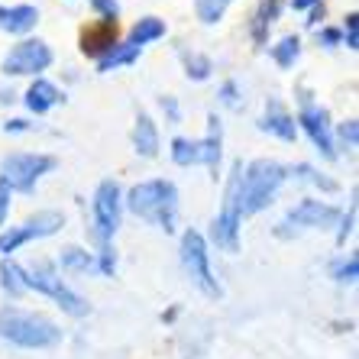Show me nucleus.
<instances>
[{
	"mask_svg": "<svg viewBox=\"0 0 359 359\" xmlns=\"http://www.w3.org/2000/svg\"><path fill=\"white\" fill-rule=\"evenodd\" d=\"M0 340L23 346V350H49L62 343V330L39 311H26L17 304L0 308Z\"/></svg>",
	"mask_w": 359,
	"mask_h": 359,
	"instance_id": "nucleus-1",
	"label": "nucleus"
},
{
	"mask_svg": "<svg viewBox=\"0 0 359 359\" xmlns=\"http://www.w3.org/2000/svg\"><path fill=\"white\" fill-rule=\"evenodd\" d=\"M126 208L133 210L136 217H142L146 224L159 226L165 233L175 230L178 220V188L168 178H149L130 188L126 194Z\"/></svg>",
	"mask_w": 359,
	"mask_h": 359,
	"instance_id": "nucleus-2",
	"label": "nucleus"
},
{
	"mask_svg": "<svg viewBox=\"0 0 359 359\" xmlns=\"http://www.w3.org/2000/svg\"><path fill=\"white\" fill-rule=\"evenodd\" d=\"M288 178V168L276 159H256L243 168L240 175V214L252 217L272 204V198L278 194V188Z\"/></svg>",
	"mask_w": 359,
	"mask_h": 359,
	"instance_id": "nucleus-3",
	"label": "nucleus"
},
{
	"mask_svg": "<svg viewBox=\"0 0 359 359\" xmlns=\"http://www.w3.org/2000/svg\"><path fill=\"white\" fill-rule=\"evenodd\" d=\"M208 136L204 140H172V162L182 168H191V165H208L214 182L220 175V156H224V133H220V120L210 114L208 117Z\"/></svg>",
	"mask_w": 359,
	"mask_h": 359,
	"instance_id": "nucleus-4",
	"label": "nucleus"
},
{
	"mask_svg": "<svg viewBox=\"0 0 359 359\" xmlns=\"http://www.w3.org/2000/svg\"><path fill=\"white\" fill-rule=\"evenodd\" d=\"M26 288L46 294L49 301H55V304H59L65 314H72V318H84V314H88V301H84L81 294L72 292V288L62 282L59 272H55V266L46 259H39L29 272H26Z\"/></svg>",
	"mask_w": 359,
	"mask_h": 359,
	"instance_id": "nucleus-5",
	"label": "nucleus"
},
{
	"mask_svg": "<svg viewBox=\"0 0 359 359\" xmlns=\"http://www.w3.org/2000/svg\"><path fill=\"white\" fill-rule=\"evenodd\" d=\"M240 175H243V162H233L230 182H226V198L220 208L217 220H214V243L226 252H240V226H243V214H240Z\"/></svg>",
	"mask_w": 359,
	"mask_h": 359,
	"instance_id": "nucleus-6",
	"label": "nucleus"
},
{
	"mask_svg": "<svg viewBox=\"0 0 359 359\" xmlns=\"http://www.w3.org/2000/svg\"><path fill=\"white\" fill-rule=\"evenodd\" d=\"M182 266H184V272H188V278H191L208 298H220V294H224L217 276H214V269H210L208 240H204L198 230H188V233L182 236Z\"/></svg>",
	"mask_w": 359,
	"mask_h": 359,
	"instance_id": "nucleus-7",
	"label": "nucleus"
},
{
	"mask_svg": "<svg viewBox=\"0 0 359 359\" xmlns=\"http://www.w3.org/2000/svg\"><path fill=\"white\" fill-rule=\"evenodd\" d=\"M52 168H55V159L46 152H13L0 165V178L10 184V191L29 194L39 184V178L49 175Z\"/></svg>",
	"mask_w": 359,
	"mask_h": 359,
	"instance_id": "nucleus-8",
	"label": "nucleus"
},
{
	"mask_svg": "<svg viewBox=\"0 0 359 359\" xmlns=\"http://www.w3.org/2000/svg\"><path fill=\"white\" fill-rule=\"evenodd\" d=\"M120 208H123V198H120V184L117 182H100L97 191H94V240H97V250H110L114 246V236H117L120 226Z\"/></svg>",
	"mask_w": 359,
	"mask_h": 359,
	"instance_id": "nucleus-9",
	"label": "nucleus"
},
{
	"mask_svg": "<svg viewBox=\"0 0 359 359\" xmlns=\"http://www.w3.org/2000/svg\"><path fill=\"white\" fill-rule=\"evenodd\" d=\"M62 226H65V214L59 210H36L33 217H26L20 226H7L4 233H0V252L10 256V252H17L20 246L33 240H46V236L59 233Z\"/></svg>",
	"mask_w": 359,
	"mask_h": 359,
	"instance_id": "nucleus-10",
	"label": "nucleus"
},
{
	"mask_svg": "<svg viewBox=\"0 0 359 359\" xmlns=\"http://www.w3.org/2000/svg\"><path fill=\"white\" fill-rule=\"evenodd\" d=\"M340 220V208L327 204V201L304 198L294 210H288V217L278 224V236H294L301 230H327Z\"/></svg>",
	"mask_w": 359,
	"mask_h": 359,
	"instance_id": "nucleus-11",
	"label": "nucleus"
},
{
	"mask_svg": "<svg viewBox=\"0 0 359 359\" xmlns=\"http://www.w3.org/2000/svg\"><path fill=\"white\" fill-rule=\"evenodd\" d=\"M298 130L308 133V140L314 142V149L324 156V159H337L334 149V130H330V114L324 107H318L311 94H301L298 104Z\"/></svg>",
	"mask_w": 359,
	"mask_h": 359,
	"instance_id": "nucleus-12",
	"label": "nucleus"
},
{
	"mask_svg": "<svg viewBox=\"0 0 359 359\" xmlns=\"http://www.w3.org/2000/svg\"><path fill=\"white\" fill-rule=\"evenodd\" d=\"M52 65V49L42 39H23L7 52L4 59V75L20 78V75H39Z\"/></svg>",
	"mask_w": 359,
	"mask_h": 359,
	"instance_id": "nucleus-13",
	"label": "nucleus"
},
{
	"mask_svg": "<svg viewBox=\"0 0 359 359\" xmlns=\"http://www.w3.org/2000/svg\"><path fill=\"white\" fill-rule=\"evenodd\" d=\"M117 20H97L94 26H88L81 33V52L91 55V59H104L114 46H117Z\"/></svg>",
	"mask_w": 359,
	"mask_h": 359,
	"instance_id": "nucleus-14",
	"label": "nucleus"
},
{
	"mask_svg": "<svg viewBox=\"0 0 359 359\" xmlns=\"http://www.w3.org/2000/svg\"><path fill=\"white\" fill-rule=\"evenodd\" d=\"M259 126L266 130V133L278 136V140H285V142L298 140V123H294V117L282 107V100H278V97H269L266 100V117H262Z\"/></svg>",
	"mask_w": 359,
	"mask_h": 359,
	"instance_id": "nucleus-15",
	"label": "nucleus"
},
{
	"mask_svg": "<svg viewBox=\"0 0 359 359\" xmlns=\"http://www.w3.org/2000/svg\"><path fill=\"white\" fill-rule=\"evenodd\" d=\"M39 23V10L29 4H17V7H0V29L10 36H26L33 33Z\"/></svg>",
	"mask_w": 359,
	"mask_h": 359,
	"instance_id": "nucleus-16",
	"label": "nucleus"
},
{
	"mask_svg": "<svg viewBox=\"0 0 359 359\" xmlns=\"http://www.w3.org/2000/svg\"><path fill=\"white\" fill-rule=\"evenodd\" d=\"M62 100H65V94H62L52 81H46V78H36V81L29 84V91H26V107L33 110L36 117L49 114L52 107H59Z\"/></svg>",
	"mask_w": 359,
	"mask_h": 359,
	"instance_id": "nucleus-17",
	"label": "nucleus"
},
{
	"mask_svg": "<svg viewBox=\"0 0 359 359\" xmlns=\"http://www.w3.org/2000/svg\"><path fill=\"white\" fill-rule=\"evenodd\" d=\"M133 149L140 152L142 159H156L159 156V126L149 114H140L133 126Z\"/></svg>",
	"mask_w": 359,
	"mask_h": 359,
	"instance_id": "nucleus-18",
	"label": "nucleus"
},
{
	"mask_svg": "<svg viewBox=\"0 0 359 359\" xmlns=\"http://www.w3.org/2000/svg\"><path fill=\"white\" fill-rule=\"evenodd\" d=\"M140 46H133V42L126 39V42H117V46H114V49L107 52V55H104V59L97 62V68L100 72H114V68H120V65H133L136 59H140Z\"/></svg>",
	"mask_w": 359,
	"mask_h": 359,
	"instance_id": "nucleus-19",
	"label": "nucleus"
},
{
	"mask_svg": "<svg viewBox=\"0 0 359 359\" xmlns=\"http://www.w3.org/2000/svg\"><path fill=\"white\" fill-rule=\"evenodd\" d=\"M0 285H4V292H7L10 298L26 294L29 292V288H26V269H20L13 259H4L0 262Z\"/></svg>",
	"mask_w": 359,
	"mask_h": 359,
	"instance_id": "nucleus-20",
	"label": "nucleus"
},
{
	"mask_svg": "<svg viewBox=\"0 0 359 359\" xmlns=\"http://www.w3.org/2000/svg\"><path fill=\"white\" fill-rule=\"evenodd\" d=\"M278 13H282V0H262L259 10H256V23H252V39L266 42V33H269V26L278 20Z\"/></svg>",
	"mask_w": 359,
	"mask_h": 359,
	"instance_id": "nucleus-21",
	"label": "nucleus"
},
{
	"mask_svg": "<svg viewBox=\"0 0 359 359\" xmlns=\"http://www.w3.org/2000/svg\"><path fill=\"white\" fill-rule=\"evenodd\" d=\"M162 36H165V23H162L159 17H142L140 23L130 29V42H133V46H140V49L146 46V42L162 39Z\"/></svg>",
	"mask_w": 359,
	"mask_h": 359,
	"instance_id": "nucleus-22",
	"label": "nucleus"
},
{
	"mask_svg": "<svg viewBox=\"0 0 359 359\" xmlns=\"http://www.w3.org/2000/svg\"><path fill=\"white\" fill-rule=\"evenodd\" d=\"M62 269H68V272H91V269H97V259H94V252L68 246V250H62Z\"/></svg>",
	"mask_w": 359,
	"mask_h": 359,
	"instance_id": "nucleus-23",
	"label": "nucleus"
},
{
	"mask_svg": "<svg viewBox=\"0 0 359 359\" xmlns=\"http://www.w3.org/2000/svg\"><path fill=\"white\" fill-rule=\"evenodd\" d=\"M230 4H233V0H194V13H198V20L204 26H214L224 20Z\"/></svg>",
	"mask_w": 359,
	"mask_h": 359,
	"instance_id": "nucleus-24",
	"label": "nucleus"
},
{
	"mask_svg": "<svg viewBox=\"0 0 359 359\" xmlns=\"http://www.w3.org/2000/svg\"><path fill=\"white\" fill-rule=\"evenodd\" d=\"M301 55V39L298 36H285L278 46H272V59H276L278 68H292Z\"/></svg>",
	"mask_w": 359,
	"mask_h": 359,
	"instance_id": "nucleus-25",
	"label": "nucleus"
},
{
	"mask_svg": "<svg viewBox=\"0 0 359 359\" xmlns=\"http://www.w3.org/2000/svg\"><path fill=\"white\" fill-rule=\"evenodd\" d=\"M184 68H188V78H194V81H208L210 72H214V65H210V59H204V55H184Z\"/></svg>",
	"mask_w": 359,
	"mask_h": 359,
	"instance_id": "nucleus-26",
	"label": "nucleus"
},
{
	"mask_svg": "<svg viewBox=\"0 0 359 359\" xmlns=\"http://www.w3.org/2000/svg\"><path fill=\"white\" fill-rule=\"evenodd\" d=\"M294 175H301L304 182H311V184H318V188H324V191H337V188H340L334 178H324L320 172H314L311 165H294Z\"/></svg>",
	"mask_w": 359,
	"mask_h": 359,
	"instance_id": "nucleus-27",
	"label": "nucleus"
},
{
	"mask_svg": "<svg viewBox=\"0 0 359 359\" xmlns=\"http://www.w3.org/2000/svg\"><path fill=\"white\" fill-rule=\"evenodd\" d=\"M356 269H359L356 256H350V259H340L334 266V278H337V282H356Z\"/></svg>",
	"mask_w": 359,
	"mask_h": 359,
	"instance_id": "nucleus-28",
	"label": "nucleus"
},
{
	"mask_svg": "<svg viewBox=\"0 0 359 359\" xmlns=\"http://www.w3.org/2000/svg\"><path fill=\"white\" fill-rule=\"evenodd\" d=\"M340 36L346 39V49H359V17H356V13H350V17H346Z\"/></svg>",
	"mask_w": 359,
	"mask_h": 359,
	"instance_id": "nucleus-29",
	"label": "nucleus"
},
{
	"mask_svg": "<svg viewBox=\"0 0 359 359\" xmlns=\"http://www.w3.org/2000/svg\"><path fill=\"white\" fill-rule=\"evenodd\" d=\"M94 13H97L100 20H117L120 17V4L117 0H91Z\"/></svg>",
	"mask_w": 359,
	"mask_h": 359,
	"instance_id": "nucleus-30",
	"label": "nucleus"
},
{
	"mask_svg": "<svg viewBox=\"0 0 359 359\" xmlns=\"http://www.w3.org/2000/svg\"><path fill=\"white\" fill-rule=\"evenodd\" d=\"M10 204H13V191H10V184L0 178V226L7 224V217H10Z\"/></svg>",
	"mask_w": 359,
	"mask_h": 359,
	"instance_id": "nucleus-31",
	"label": "nucleus"
},
{
	"mask_svg": "<svg viewBox=\"0 0 359 359\" xmlns=\"http://www.w3.org/2000/svg\"><path fill=\"white\" fill-rule=\"evenodd\" d=\"M340 142L343 149H356V120H346L340 126Z\"/></svg>",
	"mask_w": 359,
	"mask_h": 359,
	"instance_id": "nucleus-32",
	"label": "nucleus"
},
{
	"mask_svg": "<svg viewBox=\"0 0 359 359\" xmlns=\"http://www.w3.org/2000/svg\"><path fill=\"white\" fill-rule=\"evenodd\" d=\"M220 100H224L226 107H236V104H240V91H236L233 81H226L224 88H220Z\"/></svg>",
	"mask_w": 359,
	"mask_h": 359,
	"instance_id": "nucleus-33",
	"label": "nucleus"
},
{
	"mask_svg": "<svg viewBox=\"0 0 359 359\" xmlns=\"http://www.w3.org/2000/svg\"><path fill=\"white\" fill-rule=\"evenodd\" d=\"M320 42H324V46H340V42H343L340 29H330V26H327V29H320Z\"/></svg>",
	"mask_w": 359,
	"mask_h": 359,
	"instance_id": "nucleus-34",
	"label": "nucleus"
},
{
	"mask_svg": "<svg viewBox=\"0 0 359 359\" xmlns=\"http://www.w3.org/2000/svg\"><path fill=\"white\" fill-rule=\"evenodd\" d=\"M162 110L168 114V120H172V123H178V117H182V114H178L175 97H162Z\"/></svg>",
	"mask_w": 359,
	"mask_h": 359,
	"instance_id": "nucleus-35",
	"label": "nucleus"
},
{
	"mask_svg": "<svg viewBox=\"0 0 359 359\" xmlns=\"http://www.w3.org/2000/svg\"><path fill=\"white\" fill-rule=\"evenodd\" d=\"M353 217H356V208H350V214L343 217V230H340V236H337L340 243H346V236L353 233Z\"/></svg>",
	"mask_w": 359,
	"mask_h": 359,
	"instance_id": "nucleus-36",
	"label": "nucleus"
},
{
	"mask_svg": "<svg viewBox=\"0 0 359 359\" xmlns=\"http://www.w3.org/2000/svg\"><path fill=\"white\" fill-rule=\"evenodd\" d=\"M4 130H7V133H23V130H29V123H26V120H10Z\"/></svg>",
	"mask_w": 359,
	"mask_h": 359,
	"instance_id": "nucleus-37",
	"label": "nucleus"
},
{
	"mask_svg": "<svg viewBox=\"0 0 359 359\" xmlns=\"http://www.w3.org/2000/svg\"><path fill=\"white\" fill-rule=\"evenodd\" d=\"M320 17H324V4L311 7V20H308V23H311V26H318V23H320Z\"/></svg>",
	"mask_w": 359,
	"mask_h": 359,
	"instance_id": "nucleus-38",
	"label": "nucleus"
},
{
	"mask_svg": "<svg viewBox=\"0 0 359 359\" xmlns=\"http://www.w3.org/2000/svg\"><path fill=\"white\" fill-rule=\"evenodd\" d=\"M320 0H292V7L294 10H311V7H318Z\"/></svg>",
	"mask_w": 359,
	"mask_h": 359,
	"instance_id": "nucleus-39",
	"label": "nucleus"
}]
</instances>
